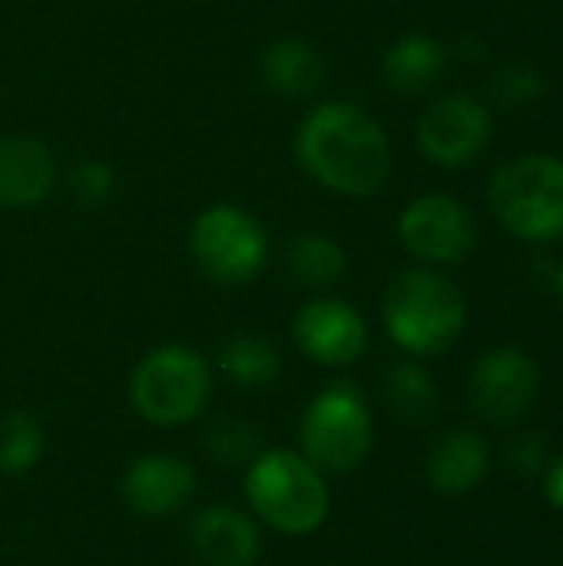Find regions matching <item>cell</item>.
Returning <instances> with one entry per match:
<instances>
[{
  "mask_svg": "<svg viewBox=\"0 0 563 566\" xmlns=\"http://www.w3.org/2000/svg\"><path fill=\"white\" fill-rule=\"evenodd\" d=\"M445 66H448V50L428 33H408L395 40L382 56L385 83L408 96L431 90L445 73Z\"/></svg>",
  "mask_w": 563,
  "mask_h": 566,
  "instance_id": "17",
  "label": "cell"
},
{
  "mask_svg": "<svg viewBox=\"0 0 563 566\" xmlns=\"http://www.w3.org/2000/svg\"><path fill=\"white\" fill-rule=\"evenodd\" d=\"M488 464H491V454L481 434L451 431L428 454V481L445 497H465L484 481Z\"/></svg>",
  "mask_w": 563,
  "mask_h": 566,
  "instance_id": "16",
  "label": "cell"
},
{
  "mask_svg": "<svg viewBox=\"0 0 563 566\" xmlns=\"http://www.w3.org/2000/svg\"><path fill=\"white\" fill-rule=\"evenodd\" d=\"M212 398V368L189 345H159L129 375L133 411L156 428L196 421Z\"/></svg>",
  "mask_w": 563,
  "mask_h": 566,
  "instance_id": "4",
  "label": "cell"
},
{
  "mask_svg": "<svg viewBox=\"0 0 563 566\" xmlns=\"http://www.w3.org/2000/svg\"><path fill=\"white\" fill-rule=\"evenodd\" d=\"M541 391V371L534 358L514 345H501L484 352L475 361L468 398L478 418L498 428H511L534 408Z\"/></svg>",
  "mask_w": 563,
  "mask_h": 566,
  "instance_id": "8",
  "label": "cell"
},
{
  "mask_svg": "<svg viewBox=\"0 0 563 566\" xmlns=\"http://www.w3.org/2000/svg\"><path fill=\"white\" fill-rule=\"evenodd\" d=\"M246 501L252 514L279 534H315L332 507L325 474L299 451L272 448L246 468Z\"/></svg>",
  "mask_w": 563,
  "mask_h": 566,
  "instance_id": "3",
  "label": "cell"
},
{
  "mask_svg": "<svg viewBox=\"0 0 563 566\" xmlns=\"http://www.w3.org/2000/svg\"><path fill=\"white\" fill-rule=\"evenodd\" d=\"M189 255L216 285H249L269 265V232L242 206H206L189 226Z\"/></svg>",
  "mask_w": 563,
  "mask_h": 566,
  "instance_id": "7",
  "label": "cell"
},
{
  "mask_svg": "<svg viewBox=\"0 0 563 566\" xmlns=\"http://www.w3.org/2000/svg\"><path fill=\"white\" fill-rule=\"evenodd\" d=\"M418 146L441 169L471 166L491 139V113L475 96L451 93L435 99L418 116Z\"/></svg>",
  "mask_w": 563,
  "mask_h": 566,
  "instance_id": "10",
  "label": "cell"
},
{
  "mask_svg": "<svg viewBox=\"0 0 563 566\" xmlns=\"http://www.w3.org/2000/svg\"><path fill=\"white\" fill-rule=\"evenodd\" d=\"M325 60L302 36H282L262 46L259 80L282 99H312L325 86Z\"/></svg>",
  "mask_w": 563,
  "mask_h": 566,
  "instance_id": "15",
  "label": "cell"
},
{
  "mask_svg": "<svg viewBox=\"0 0 563 566\" xmlns=\"http://www.w3.org/2000/svg\"><path fill=\"white\" fill-rule=\"evenodd\" d=\"M56 186V159L46 143L23 133L0 136V209H33Z\"/></svg>",
  "mask_w": 563,
  "mask_h": 566,
  "instance_id": "14",
  "label": "cell"
},
{
  "mask_svg": "<svg viewBox=\"0 0 563 566\" xmlns=\"http://www.w3.org/2000/svg\"><path fill=\"white\" fill-rule=\"evenodd\" d=\"M557 292H561V302H563V265H561V272H557Z\"/></svg>",
  "mask_w": 563,
  "mask_h": 566,
  "instance_id": "27",
  "label": "cell"
},
{
  "mask_svg": "<svg viewBox=\"0 0 563 566\" xmlns=\"http://www.w3.org/2000/svg\"><path fill=\"white\" fill-rule=\"evenodd\" d=\"M119 494L136 517L166 521L196 497V471L176 454H146L123 471Z\"/></svg>",
  "mask_w": 563,
  "mask_h": 566,
  "instance_id": "12",
  "label": "cell"
},
{
  "mask_svg": "<svg viewBox=\"0 0 563 566\" xmlns=\"http://www.w3.org/2000/svg\"><path fill=\"white\" fill-rule=\"evenodd\" d=\"M488 206L501 226L528 242L563 235V163L548 153H528L494 169Z\"/></svg>",
  "mask_w": 563,
  "mask_h": 566,
  "instance_id": "5",
  "label": "cell"
},
{
  "mask_svg": "<svg viewBox=\"0 0 563 566\" xmlns=\"http://www.w3.org/2000/svg\"><path fill=\"white\" fill-rule=\"evenodd\" d=\"M43 458V428L30 411H10L0 418V474L23 478Z\"/></svg>",
  "mask_w": 563,
  "mask_h": 566,
  "instance_id": "21",
  "label": "cell"
},
{
  "mask_svg": "<svg viewBox=\"0 0 563 566\" xmlns=\"http://www.w3.org/2000/svg\"><path fill=\"white\" fill-rule=\"evenodd\" d=\"M544 497L563 511V454H557L554 461H548L544 468Z\"/></svg>",
  "mask_w": 563,
  "mask_h": 566,
  "instance_id": "26",
  "label": "cell"
},
{
  "mask_svg": "<svg viewBox=\"0 0 563 566\" xmlns=\"http://www.w3.org/2000/svg\"><path fill=\"white\" fill-rule=\"evenodd\" d=\"M302 454L322 474H348L365 464L375 448V421L365 395L352 381L322 388L299 421Z\"/></svg>",
  "mask_w": 563,
  "mask_h": 566,
  "instance_id": "6",
  "label": "cell"
},
{
  "mask_svg": "<svg viewBox=\"0 0 563 566\" xmlns=\"http://www.w3.org/2000/svg\"><path fill=\"white\" fill-rule=\"evenodd\" d=\"M189 547L202 566H252L262 554V534L246 511L216 504L189 521Z\"/></svg>",
  "mask_w": 563,
  "mask_h": 566,
  "instance_id": "13",
  "label": "cell"
},
{
  "mask_svg": "<svg viewBox=\"0 0 563 566\" xmlns=\"http://www.w3.org/2000/svg\"><path fill=\"white\" fill-rule=\"evenodd\" d=\"M382 318L388 338L402 352L415 358H435L461 338L468 305L458 285L441 272L408 269L388 285Z\"/></svg>",
  "mask_w": 563,
  "mask_h": 566,
  "instance_id": "2",
  "label": "cell"
},
{
  "mask_svg": "<svg viewBox=\"0 0 563 566\" xmlns=\"http://www.w3.org/2000/svg\"><path fill=\"white\" fill-rule=\"evenodd\" d=\"M66 192L73 196L76 206H86V209H100L113 199L116 192V172L110 163L90 156V159H80L70 172H66Z\"/></svg>",
  "mask_w": 563,
  "mask_h": 566,
  "instance_id": "23",
  "label": "cell"
},
{
  "mask_svg": "<svg viewBox=\"0 0 563 566\" xmlns=\"http://www.w3.org/2000/svg\"><path fill=\"white\" fill-rule=\"evenodd\" d=\"M202 451L219 468H249L265 448L256 424L239 418H219L202 434Z\"/></svg>",
  "mask_w": 563,
  "mask_h": 566,
  "instance_id": "22",
  "label": "cell"
},
{
  "mask_svg": "<svg viewBox=\"0 0 563 566\" xmlns=\"http://www.w3.org/2000/svg\"><path fill=\"white\" fill-rule=\"evenodd\" d=\"M385 405L392 408L395 418L421 424L435 415L438 408V385L431 378L428 368H421L418 361H395L385 371Z\"/></svg>",
  "mask_w": 563,
  "mask_h": 566,
  "instance_id": "20",
  "label": "cell"
},
{
  "mask_svg": "<svg viewBox=\"0 0 563 566\" xmlns=\"http://www.w3.org/2000/svg\"><path fill=\"white\" fill-rule=\"evenodd\" d=\"M508 468L514 474H524V478L544 471L548 468V444H544V438L541 434H524V438L511 441V448H508Z\"/></svg>",
  "mask_w": 563,
  "mask_h": 566,
  "instance_id": "25",
  "label": "cell"
},
{
  "mask_svg": "<svg viewBox=\"0 0 563 566\" xmlns=\"http://www.w3.org/2000/svg\"><path fill=\"white\" fill-rule=\"evenodd\" d=\"M295 348L322 368L355 365L368 348V325L362 312L342 298H312L292 318Z\"/></svg>",
  "mask_w": 563,
  "mask_h": 566,
  "instance_id": "11",
  "label": "cell"
},
{
  "mask_svg": "<svg viewBox=\"0 0 563 566\" xmlns=\"http://www.w3.org/2000/svg\"><path fill=\"white\" fill-rule=\"evenodd\" d=\"M292 153L322 189L348 199L375 196L392 176V143L382 123L345 99L312 106L292 136Z\"/></svg>",
  "mask_w": 563,
  "mask_h": 566,
  "instance_id": "1",
  "label": "cell"
},
{
  "mask_svg": "<svg viewBox=\"0 0 563 566\" xmlns=\"http://www.w3.org/2000/svg\"><path fill=\"white\" fill-rule=\"evenodd\" d=\"M491 99L504 109H518V106H528L534 103L541 93H544V76L534 70V66H521V63H511V66H501L494 76H491Z\"/></svg>",
  "mask_w": 563,
  "mask_h": 566,
  "instance_id": "24",
  "label": "cell"
},
{
  "mask_svg": "<svg viewBox=\"0 0 563 566\" xmlns=\"http://www.w3.org/2000/svg\"><path fill=\"white\" fill-rule=\"evenodd\" d=\"M219 371L236 388L259 391V388H269L279 378L282 358H279V352H275V345L269 338L239 332V335L222 342V348H219Z\"/></svg>",
  "mask_w": 563,
  "mask_h": 566,
  "instance_id": "19",
  "label": "cell"
},
{
  "mask_svg": "<svg viewBox=\"0 0 563 566\" xmlns=\"http://www.w3.org/2000/svg\"><path fill=\"white\" fill-rule=\"evenodd\" d=\"M398 239L428 265H458L478 245V222L451 196H418L398 216Z\"/></svg>",
  "mask_w": 563,
  "mask_h": 566,
  "instance_id": "9",
  "label": "cell"
},
{
  "mask_svg": "<svg viewBox=\"0 0 563 566\" xmlns=\"http://www.w3.org/2000/svg\"><path fill=\"white\" fill-rule=\"evenodd\" d=\"M285 272L292 282L305 289H329L342 282V275L348 272V252L335 235L302 232L285 249Z\"/></svg>",
  "mask_w": 563,
  "mask_h": 566,
  "instance_id": "18",
  "label": "cell"
}]
</instances>
